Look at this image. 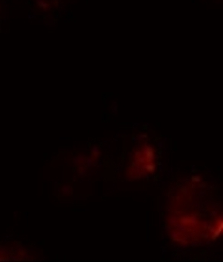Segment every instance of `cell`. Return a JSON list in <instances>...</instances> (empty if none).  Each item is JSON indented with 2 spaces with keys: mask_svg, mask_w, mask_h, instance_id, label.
<instances>
[{
  "mask_svg": "<svg viewBox=\"0 0 223 262\" xmlns=\"http://www.w3.org/2000/svg\"><path fill=\"white\" fill-rule=\"evenodd\" d=\"M133 163L128 169L129 174L133 179H140L152 174L156 169L154 149L150 145H145L135 151Z\"/></svg>",
  "mask_w": 223,
  "mask_h": 262,
  "instance_id": "obj_1",
  "label": "cell"
}]
</instances>
